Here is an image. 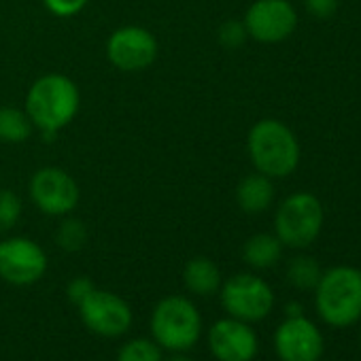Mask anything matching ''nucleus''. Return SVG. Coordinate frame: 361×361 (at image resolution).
Here are the masks:
<instances>
[{"label":"nucleus","mask_w":361,"mask_h":361,"mask_svg":"<svg viewBox=\"0 0 361 361\" xmlns=\"http://www.w3.org/2000/svg\"><path fill=\"white\" fill-rule=\"evenodd\" d=\"M81 94L77 83L60 73L39 77L26 94V113L47 140L56 138L79 113Z\"/></svg>","instance_id":"nucleus-1"},{"label":"nucleus","mask_w":361,"mask_h":361,"mask_svg":"<svg viewBox=\"0 0 361 361\" xmlns=\"http://www.w3.org/2000/svg\"><path fill=\"white\" fill-rule=\"evenodd\" d=\"M247 151L255 170L270 178H285L300 164V142L279 119H259L249 130Z\"/></svg>","instance_id":"nucleus-2"},{"label":"nucleus","mask_w":361,"mask_h":361,"mask_svg":"<svg viewBox=\"0 0 361 361\" xmlns=\"http://www.w3.org/2000/svg\"><path fill=\"white\" fill-rule=\"evenodd\" d=\"M319 317L338 329L350 327L361 319V270L334 266L325 270L314 287Z\"/></svg>","instance_id":"nucleus-3"},{"label":"nucleus","mask_w":361,"mask_h":361,"mask_svg":"<svg viewBox=\"0 0 361 361\" xmlns=\"http://www.w3.org/2000/svg\"><path fill=\"white\" fill-rule=\"evenodd\" d=\"M153 340L172 353H185L202 338V314L198 306L185 295H166L151 312Z\"/></svg>","instance_id":"nucleus-4"},{"label":"nucleus","mask_w":361,"mask_h":361,"mask_svg":"<svg viewBox=\"0 0 361 361\" xmlns=\"http://www.w3.org/2000/svg\"><path fill=\"white\" fill-rule=\"evenodd\" d=\"M325 213L321 200L310 192H298L287 196L274 215V234L283 247L306 249L323 230Z\"/></svg>","instance_id":"nucleus-5"},{"label":"nucleus","mask_w":361,"mask_h":361,"mask_svg":"<svg viewBox=\"0 0 361 361\" xmlns=\"http://www.w3.org/2000/svg\"><path fill=\"white\" fill-rule=\"evenodd\" d=\"M221 306L224 310L245 323L264 321L274 308L272 287L257 274L240 272L221 283Z\"/></svg>","instance_id":"nucleus-6"},{"label":"nucleus","mask_w":361,"mask_h":361,"mask_svg":"<svg viewBox=\"0 0 361 361\" xmlns=\"http://www.w3.org/2000/svg\"><path fill=\"white\" fill-rule=\"evenodd\" d=\"M30 200L35 207L49 217H66L79 204L77 180L58 166L39 168L30 178Z\"/></svg>","instance_id":"nucleus-7"},{"label":"nucleus","mask_w":361,"mask_h":361,"mask_svg":"<svg viewBox=\"0 0 361 361\" xmlns=\"http://www.w3.org/2000/svg\"><path fill=\"white\" fill-rule=\"evenodd\" d=\"M47 272V253L39 243L26 236H13L0 243V279L16 287H30Z\"/></svg>","instance_id":"nucleus-8"},{"label":"nucleus","mask_w":361,"mask_h":361,"mask_svg":"<svg viewBox=\"0 0 361 361\" xmlns=\"http://www.w3.org/2000/svg\"><path fill=\"white\" fill-rule=\"evenodd\" d=\"M247 35L264 45L287 41L298 28V11L289 0H255L245 13Z\"/></svg>","instance_id":"nucleus-9"},{"label":"nucleus","mask_w":361,"mask_h":361,"mask_svg":"<svg viewBox=\"0 0 361 361\" xmlns=\"http://www.w3.org/2000/svg\"><path fill=\"white\" fill-rule=\"evenodd\" d=\"M77 308L83 325L96 336L119 338L132 327L130 304L113 291L94 289Z\"/></svg>","instance_id":"nucleus-10"},{"label":"nucleus","mask_w":361,"mask_h":361,"mask_svg":"<svg viewBox=\"0 0 361 361\" xmlns=\"http://www.w3.org/2000/svg\"><path fill=\"white\" fill-rule=\"evenodd\" d=\"M106 58L123 73L145 71L157 58V39L140 26L117 28L106 41Z\"/></svg>","instance_id":"nucleus-11"},{"label":"nucleus","mask_w":361,"mask_h":361,"mask_svg":"<svg viewBox=\"0 0 361 361\" xmlns=\"http://www.w3.org/2000/svg\"><path fill=\"white\" fill-rule=\"evenodd\" d=\"M274 350L281 361H321L325 340L317 323L304 314L287 317L274 331Z\"/></svg>","instance_id":"nucleus-12"},{"label":"nucleus","mask_w":361,"mask_h":361,"mask_svg":"<svg viewBox=\"0 0 361 361\" xmlns=\"http://www.w3.org/2000/svg\"><path fill=\"white\" fill-rule=\"evenodd\" d=\"M209 348L217 361H253L259 340L251 323L228 317L215 321L209 329Z\"/></svg>","instance_id":"nucleus-13"},{"label":"nucleus","mask_w":361,"mask_h":361,"mask_svg":"<svg viewBox=\"0 0 361 361\" xmlns=\"http://www.w3.org/2000/svg\"><path fill=\"white\" fill-rule=\"evenodd\" d=\"M236 202H238L240 211H245L249 215L266 213L274 202L272 178L262 172L247 174L236 188Z\"/></svg>","instance_id":"nucleus-14"},{"label":"nucleus","mask_w":361,"mask_h":361,"mask_svg":"<svg viewBox=\"0 0 361 361\" xmlns=\"http://www.w3.org/2000/svg\"><path fill=\"white\" fill-rule=\"evenodd\" d=\"M221 270L209 257H194L183 268V285L194 295H213L221 289Z\"/></svg>","instance_id":"nucleus-15"},{"label":"nucleus","mask_w":361,"mask_h":361,"mask_svg":"<svg viewBox=\"0 0 361 361\" xmlns=\"http://www.w3.org/2000/svg\"><path fill=\"white\" fill-rule=\"evenodd\" d=\"M283 257V243L276 234H255L243 247V259L255 270H268Z\"/></svg>","instance_id":"nucleus-16"},{"label":"nucleus","mask_w":361,"mask_h":361,"mask_svg":"<svg viewBox=\"0 0 361 361\" xmlns=\"http://www.w3.org/2000/svg\"><path fill=\"white\" fill-rule=\"evenodd\" d=\"M35 132V126L26 111L16 106H0V140L3 142H26Z\"/></svg>","instance_id":"nucleus-17"},{"label":"nucleus","mask_w":361,"mask_h":361,"mask_svg":"<svg viewBox=\"0 0 361 361\" xmlns=\"http://www.w3.org/2000/svg\"><path fill=\"white\" fill-rule=\"evenodd\" d=\"M321 274H323V270H321L319 262L310 255H298L287 266V281L295 289H302V291L314 289Z\"/></svg>","instance_id":"nucleus-18"},{"label":"nucleus","mask_w":361,"mask_h":361,"mask_svg":"<svg viewBox=\"0 0 361 361\" xmlns=\"http://www.w3.org/2000/svg\"><path fill=\"white\" fill-rule=\"evenodd\" d=\"M117 361H164L161 346L153 338H132L119 348Z\"/></svg>","instance_id":"nucleus-19"},{"label":"nucleus","mask_w":361,"mask_h":361,"mask_svg":"<svg viewBox=\"0 0 361 361\" xmlns=\"http://www.w3.org/2000/svg\"><path fill=\"white\" fill-rule=\"evenodd\" d=\"M56 243L60 245V249L68 251V253H75L79 249L85 247L87 243V228L81 219H73V217H66L58 232H56Z\"/></svg>","instance_id":"nucleus-20"},{"label":"nucleus","mask_w":361,"mask_h":361,"mask_svg":"<svg viewBox=\"0 0 361 361\" xmlns=\"http://www.w3.org/2000/svg\"><path fill=\"white\" fill-rule=\"evenodd\" d=\"M22 217V200L13 190H0V232H9Z\"/></svg>","instance_id":"nucleus-21"},{"label":"nucleus","mask_w":361,"mask_h":361,"mask_svg":"<svg viewBox=\"0 0 361 361\" xmlns=\"http://www.w3.org/2000/svg\"><path fill=\"white\" fill-rule=\"evenodd\" d=\"M249 39L245 22L240 20H228L219 26V43L228 49H236L240 45H245V41Z\"/></svg>","instance_id":"nucleus-22"},{"label":"nucleus","mask_w":361,"mask_h":361,"mask_svg":"<svg viewBox=\"0 0 361 361\" xmlns=\"http://www.w3.org/2000/svg\"><path fill=\"white\" fill-rule=\"evenodd\" d=\"M43 3L56 18H73L87 7L90 0H43Z\"/></svg>","instance_id":"nucleus-23"},{"label":"nucleus","mask_w":361,"mask_h":361,"mask_svg":"<svg viewBox=\"0 0 361 361\" xmlns=\"http://www.w3.org/2000/svg\"><path fill=\"white\" fill-rule=\"evenodd\" d=\"M94 289H96V287H94L92 279H87V276H77V279H73V281L66 285V295H68V300H71L73 304L79 306Z\"/></svg>","instance_id":"nucleus-24"},{"label":"nucleus","mask_w":361,"mask_h":361,"mask_svg":"<svg viewBox=\"0 0 361 361\" xmlns=\"http://www.w3.org/2000/svg\"><path fill=\"white\" fill-rule=\"evenodd\" d=\"M302 3L314 20H327L338 11V0H302Z\"/></svg>","instance_id":"nucleus-25"},{"label":"nucleus","mask_w":361,"mask_h":361,"mask_svg":"<svg viewBox=\"0 0 361 361\" xmlns=\"http://www.w3.org/2000/svg\"><path fill=\"white\" fill-rule=\"evenodd\" d=\"M302 314V306L300 304H289L287 306V317H298Z\"/></svg>","instance_id":"nucleus-26"},{"label":"nucleus","mask_w":361,"mask_h":361,"mask_svg":"<svg viewBox=\"0 0 361 361\" xmlns=\"http://www.w3.org/2000/svg\"><path fill=\"white\" fill-rule=\"evenodd\" d=\"M166 361H196V359H192V357H188V355H183V353H174V355L168 357Z\"/></svg>","instance_id":"nucleus-27"},{"label":"nucleus","mask_w":361,"mask_h":361,"mask_svg":"<svg viewBox=\"0 0 361 361\" xmlns=\"http://www.w3.org/2000/svg\"><path fill=\"white\" fill-rule=\"evenodd\" d=\"M359 342H361V334H359Z\"/></svg>","instance_id":"nucleus-28"}]
</instances>
